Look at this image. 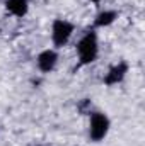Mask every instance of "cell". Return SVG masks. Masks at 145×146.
I'll return each instance as SVG.
<instances>
[{"label": "cell", "instance_id": "5", "mask_svg": "<svg viewBox=\"0 0 145 146\" xmlns=\"http://www.w3.org/2000/svg\"><path fill=\"white\" fill-rule=\"evenodd\" d=\"M126 73H128V63L126 61H119L118 65H114L113 68H109V72L104 76V83L109 85V87L111 85H116V83H119L125 78Z\"/></svg>", "mask_w": 145, "mask_h": 146}, {"label": "cell", "instance_id": "8", "mask_svg": "<svg viewBox=\"0 0 145 146\" xmlns=\"http://www.w3.org/2000/svg\"><path fill=\"white\" fill-rule=\"evenodd\" d=\"M91 2H94V3H99V2H101V0H91Z\"/></svg>", "mask_w": 145, "mask_h": 146}, {"label": "cell", "instance_id": "2", "mask_svg": "<svg viewBox=\"0 0 145 146\" xmlns=\"http://www.w3.org/2000/svg\"><path fill=\"white\" fill-rule=\"evenodd\" d=\"M109 126H111V122H109L106 114L94 112L91 115V124H89V136H91V139L96 141V143L104 139L109 131Z\"/></svg>", "mask_w": 145, "mask_h": 146}, {"label": "cell", "instance_id": "3", "mask_svg": "<svg viewBox=\"0 0 145 146\" xmlns=\"http://www.w3.org/2000/svg\"><path fill=\"white\" fill-rule=\"evenodd\" d=\"M73 34V24L63 19H56L51 26V41L56 48H62L68 42Z\"/></svg>", "mask_w": 145, "mask_h": 146}, {"label": "cell", "instance_id": "7", "mask_svg": "<svg viewBox=\"0 0 145 146\" xmlns=\"http://www.w3.org/2000/svg\"><path fill=\"white\" fill-rule=\"evenodd\" d=\"M116 17H118V14L114 10H104V12L97 14L96 21H94V27H108L116 21Z\"/></svg>", "mask_w": 145, "mask_h": 146}, {"label": "cell", "instance_id": "4", "mask_svg": "<svg viewBox=\"0 0 145 146\" xmlns=\"http://www.w3.org/2000/svg\"><path fill=\"white\" fill-rule=\"evenodd\" d=\"M38 68L43 73H50L55 66H56V61H58V54L56 51L53 49H44L38 54Z\"/></svg>", "mask_w": 145, "mask_h": 146}, {"label": "cell", "instance_id": "9", "mask_svg": "<svg viewBox=\"0 0 145 146\" xmlns=\"http://www.w3.org/2000/svg\"><path fill=\"white\" fill-rule=\"evenodd\" d=\"M38 146H39V145H38Z\"/></svg>", "mask_w": 145, "mask_h": 146}, {"label": "cell", "instance_id": "1", "mask_svg": "<svg viewBox=\"0 0 145 146\" xmlns=\"http://www.w3.org/2000/svg\"><path fill=\"white\" fill-rule=\"evenodd\" d=\"M99 53V44H97V36L94 31L85 33L80 37V41L77 42V54H79V63L82 65H89L92 61H96Z\"/></svg>", "mask_w": 145, "mask_h": 146}, {"label": "cell", "instance_id": "6", "mask_svg": "<svg viewBox=\"0 0 145 146\" xmlns=\"http://www.w3.org/2000/svg\"><path fill=\"white\" fill-rule=\"evenodd\" d=\"M5 9L9 14H12L15 17H24L28 14L29 2L28 0H5Z\"/></svg>", "mask_w": 145, "mask_h": 146}]
</instances>
